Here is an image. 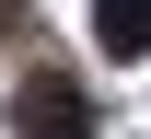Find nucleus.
Wrapping results in <instances>:
<instances>
[{
	"instance_id": "7ed1b4c3",
	"label": "nucleus",
	"mask_w": 151,
	"mask_h": 139,
	"mask_svg": "<svg viewBox=\"0 0 151 139\" xmlns=\"http://www.w3.org/2000/svg\"><path fill=\"white\" fill-rule=\"evenodd\" d=\"M12 35H23V0H0V46H12Z\"/></svg>"
},
{
	"instance_id": "f257e3e1",
	"label": "nucleus",
	"mask_w": 151,
	"mask_h": 139,
	"mask_svg": "<svg viewBox=\"0 0 151 139\" xmlns=\"http://www.w3.org/2000/svg\"><path fill=\"white\" fill-rule=\"evenodd\" d=\"M12 139H93V93L70 70H23L12 81Z\"/></svg>"
},
{
	"instance_id": "f03ea898",
	"label": "nucleus",
	"mask_w": 151,
	"mask_h": 139,
	"mask_svg": "<svg viewBox=\"0 0 151 139\" xmlns=\"http://www.w3.org/2000/svg\"><path fill=\"white\" fill-rule=\"evenodd\" d=\"M93 46L105 58H151V0H93Z\"/></svg>"
}]
</instances>
